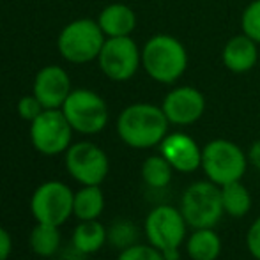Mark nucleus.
<instances>
[{
    "mask_svg": "<svg viewBox=\"0 0 260 260\" xmlns=\"http://www.w3.org/2000/svg\"><path fill=\"white\" fill-rule=\"evenodd\" d=\"M168 122L163 108L151 103H135L120 112L117 133L120 140L133 149H151L168 135Z\"/></svg>",
    "mask_w": 260,
    "mask_h": 260,
    "instance_id": "obj_1",
    "label": "nucleus"
},
{
    "mask_svg": "<svg viewBox=\"0 0 260 260\" xmlns=\"http://www.w3.org/2000/svg\"><path fill=\"white\" fill-rule=\"evenodd\" d=\"M142 68L154 82L172 85L188 69V52L174 36H152L142 48Z\"/></svg>",
    "mask_w": 260,
    "mask_h": 260,
    "instance_id": "obj_2",
    "label": "nucleus"
},
{
    "mask_svg": "<svg viewBox=\"0 0 260 260\" xmlns=\"http://www.w3.org/2000/svg\"><path fill=\"white\" fill-rule=\"evenodd\" d=\"M106 41L98 20L80 18L68 23L57 39L58 53L71 64H89L98 60Z\"/></svg>",
    "mask_w": 260,
    "mask_h": 260,
    "instance_id": "obj_3",
    "label": "nucleus"
},
{
    "mask_svg": "<svg viewBox=\"0 0 260 260\" xmlns=\"http://www.w3.org/2000/svg\"><path fill=\"white\" fill-rule=\"evenodd\" d=\"M181 212L193 229H214L225 214L221 200V186L212 181L191 184L181 199Z\"/></svg>",
    "mask_w": 260,
    "mask_h": 260,
    "instance_id": "obj_4",
    "label": "nucleus"
},
{
    "mask_svg": "<svg viewBox=\"0 0 260 260\" xmlns=\"http://www.w3.org/2000/svg\"><path fill=\"white\" fill-rule=\"evenodd\" d=\"M248 157L237 144L225 138L209 142L202 149V170L218 186L241 181L246 172Z\"/></svg>",
    "mask_w": 260,
    "mask_h": 260,
    "instance_id": "obj_5",
    "label": "nucleus"
},
{
    "mask_svg": "<svg viewBox=\"0 0 260 260\" xmlns=\"http://www.w3.org/2000/svg\"><path fill=\"white\" fill-rule=\"evenodd\" d=\"M60 110L73 131L82 135L101 133L108 124V105L100 94L89 89L71 90Z\"/></svg>",
    "mask_w": 260,
    "mask_h": 260,
    "instance_id": "obj_6",
    "label": "nucleus"
},
{
    "mask_svg": "<svg viewBox=\"0 0 260 260\" xmlns=\"http://www.w3.org/2000/svg\"><path fill=\"white\" fill-rule=\"evenodd\" d=\"M73 127L60 108L43 110L41 115L30 122V142L38 152L57 156L69 149Z\"/></svg>",
    "mask_w": 260,
    "mask_h": 260,
    "instance_id": "obj_7",
    "label": "nucleus"
},
{
    "mask_svg": "<svg viewBox=\"0 0 260 260\" xmlns=\"http://www.w3.org/2000/svg\"><path fill=\"white\" fill-rule=\"evenodd\" d=\"M98 62L106 78L113 82H127L142 66V50L131 36L106 38Z\"/></svg>",
    "mask_w": 260,
    "mask_h": 260,
    "instance_id": "obj_8",
    "label": "nucleus"
},
{
    "mask_svg": "<svg viewBox=\"0 0 260 260\" xmlns=\"http://www.w3.org/2000/svg\"><path fill=\"white\" fill-rule=\"evenodd\" d=\"M75 193L60 181H48L34 191L30 200L32 216L38 223L60 226L73 214Z\"/></svg>",
    "mask_w": 260,
    "mask_h": 260,
    "instance_id": "obj_9",
    "label": "nucleus"
},
{
    "mask_svg": "<svg viewBox=\"0 0 260 260\" xmlns=\"http://www.w3.org/2000/svg\"><path fill=\"white\" fill-rule=\"evenodd\" d=\"M66 168L83 186H100L110 170L108 156L92 142H78L66 151Z\"/></svg>",
    "mask_w": 260,
    "mask_h": 260,
    "instance_id": "obj_10",
    "label": "nucleus"
},
{
    "mask_svg": "<svg viewBox=\"0 0 260 260\" xmlns=\"http://www.w3.org/2000/svg\"><path fill=\"white\" fill-rule=\"evenodd\" d=\"M186 223L181 209L159 206L149 212L145 219V236L159 251L181 248L186 239Z\"/></svg>",
    "mask_w": 260,
    "mask_h": 260,
    "instance_id": "obj_11",
    "label": "nucleus"
},
{
    "mask_svg": "<svg viewBox=\"0 0 260 260\" xmlns=\"http://www.w3.org/2000/svg\"><path fill=\"white\" fill-rule=\"evenodd\" d=\"M168 122L175 126H189L202 119L206 112V96L197 87H175L161 103Z\"/></svg>",
    "mask_w": 260,
    "mask_h": 260,
    "instance_id": "obj_12",
    "label": "nucleus"
},
{
    "mask_svg": "<svg viewBox=\"0 0 260 260\" xmlns=\"http://www.w3.org/2000/svg\"><path fill=\"white\" fill-rule=\"evenodd\" d=\"M71 90V78L60 66H46L39 69L32 85V94L45 110L62 108Z\"/></svg>",
    "mask_w": 260,
    "mask_h": 260,
    "instance_id": "obj_13",
    "label": "nucleus"
},
{
    "mask_svg": "<svg viewBox=\"0 0 260 260\" xmlns=\"http://www.w3.org/2000/svg\"><path fill=\"white\" fill-rule=\"evenodd\" d=\"M161 156L172 165V168L182 174H191L202 167V149L186 133H172L159 144Z\"/></svg>",
    "mask_w": 260,
    "mask_h": 260,
    "instance_id": "obj_14",
    "label": "nucleus"
},
{
    "mask_svg": "<svg viewBox=\"0 0 260 260\" xmlns=\"http://www.w3.org/2000/svg\"><path fill=\"white\" fill-rule=\"evenodd\" d=\"M221 62L226 71L234 75L250 73L258 62V43H255L246 34L234 36L223 46Z\"/></svg>",
    "mask_w": 260,
    "mask_h": 260,
    "instance_id": "obj_15",
    "label": "nucleus"
},
{
    "mask_svg": "<svg viewBox=\"0 0 260 260\" xmlns=\"http://www.w3.org/2000/svg\"><path fill=\"white\" fill-rule=\"evenodd\" d=\"M101 30L106 38H126L137 28V14L126 4H110L98 16Z\"/></svg>",
    "mask_w": 260,
    "mask_h": 260,
    "instance_id": "obj_16",
    "label": "nucleus"
},
{
    "mask_svg": "<svg viewBox=\"0 0 260 260\" xmlns=\"http://www.w3.org/2000/svg\"><path fill=\"white\" fill-rule=\"evenodd\" d=\"M108 239V230L98 219H87L76 225L73 232V250H76L82 255L96 253L103 248V244Z\"/></svg>",
    "mask_w": 260,
    "mask_h": 260,
    "instance_id": "obj_17",
    "label": "nucleus"
},
{
    "mask_svg": "<svg viewBox=\"0 0 260 260\" xmlns=\"http://www.w3.org/2000/svg\"><path fill=\"white\" fill-rule=\"evenodd\" d=\"M186 250L191 260H216L221 253V239L212 229H195Z\"/></svg>",
    "mask_w": 260,
    "mask_h": 260,
    "instance_id": "obj_18",
    "label": "nucleus"
},
{
    "mask_svg": "<svg viewBox=\"0 0 260 260\" xmlns=\"http://www.w3.org/2000/svg\"><path fill=\"white\" fill-rule=\"evenodd\" d=\"M105 209V197L100 186H83L80 191L75 193L73 200V214L80 221L98 219Z\"/></svg>",
    "mask_w": 260,
    "mask_h": 260,
    "instance_id": "obj_19",
    "label": "nucleus"
},
{
    "mask_svg": "<svg viewBox=\"0 0 260 260\" xmlns=\"http://www.w3.org/2000/svg\"><path fill=\"white\" fill-rule=\"evenodd\" d=\"M221 200L225 212L232 218H243L251 209V195L241 181L221 186Z\"/></svg>",
    "mask_w": 260,
    "mask_h": 260,
    "instance_id": "obj_20",
    "label": "nucleus"
},
{
    "mask_svg": "<svg viewBox=\"0 0 260 260\" xmlns=\"http://www.w3.org/2000/svg\"><path fill=\"white\" fill-rule=\"evenodd\" d=\"M30 248L39 257H52L60 248L58 226L48 223H38L30 232Z\"/></svg>",
    "mask_w": 260,
    "mask_h": 260,
    "instance_id": "obj_21",
    "label": "nucleus"
},
{
    "mask_svg": "<svg viewBox=\"0 0 260 260\" xmlns=\"http://www.w3.org/2000/svg\"><path fill=\"white\" fill-rule=\"evenodd\" d=\"M172 165L163 156H149L142 163V179L151 188H165L172 181Z\"/></svg>",
    "mask_w": 260,
    "mask_h": 260,
    "instance_id": "obj_22",
    "label": "nucleus"
},
{
    "mask_svg": "<svg viewBox=\"0 0 260 260\" xmlns=\"http://www.w3.org/2000/svg\"><path fill=\"white\" fill-rule=\"evenodd\" d=\"M135 239H137V229L127 219H119L108 230V241L113 246L120 248V250H126V248L133 246Z\"/></svg>",
    "mask_w": 260,
    "mask_h": 260,
    "instance_id": "obj_23",
    "label": "nucleus"
},
{
    "mask_svg": "<svg viewBox=\"0 0 260 260\" xmlns=\"http://www.w3.org/2000/svg\"><path fill=\"white\" fill-rule=\"evenodd\" d=\"M241 30L260 45V0H251L241 16Z\"/></svg>",
    "mask_w": 260,
    "mask_h": 260,
    "instance_id": "obj_24",
    "label": "nucleus"
},
{
    "mask_svg": "<svg viewBox=\"0 0 260 260\" xmlns=\"http://www.w3.org/2000/svg\"><path fill=\"white\" fill-rule=\"evenodd\" d=\"M117 260H165L163 253L152 244L145 246V244H133V246L126 248L120 251Z\"/></svg>",
    "mask_w": 260,
    "mask_h": 260,
    "instance_id": "obj_25",
    "label": "nucleus"
},
{
    "mask_svg": "<svg viewBox=\"0 0 260 260\" xmlns=\"http://www.w3.org/2000/svg\"><path fill=\"white\" fill-rule=\"evenodd\" d=\"M16 110H18V115H20L21 119L27 120V122H32V120L38 119V117L41 115V112L45 108H43V105L39 103L38 98H36L34 94H30V96L20 98Z\"/></svg>",
    "mask_w": 260,
    "mask_h": 260,
    "instance_id": "obj_26",
    "label": "nucleus"
},
{
    "mask_svg": "<svg viewBox=\"0 0 260 260\" xmlns=\"http://www.w3.org/2000/svg\"><path fill=\"white\" fill-rule=\"evenodd\" d=\"M246 246H248V251L257 260H260V216L251 223L250 229H248Z\"/></svg>",
    "mask_w": 260,
    "mask_h": 260,
    "instance_id": "obj_27",
    "label": "nucleus"
},
{
    "mask_svg": "<svg viewBox=\"0 0 260 260\" xmlns=\"http://www.w3.org/2000/svg\"><path fill=\"white\" fill-rule=\"evenodd\" d=\"M11 248H13V241L6 229L0 226V260H7L11 255Z\"/></svg>",
    "mask_w": 260,
    "mask_h": 260,
    "instance_id": "obj_28",
    "label": "nucleus"
},
{
    "mask_svg": "<svg viewBox=\"0 0 260 260\" xmlns=\"http://www.w3.org/2000/svg\"><path fill=\"white\" fill-rule=\"evenodd\" d=\"M248 161H250L255 168L260 170V140L251 144L250 151H248Z\"/></svg>",
    "mask_w": 260,
    "mask_h": 260,
    "instance_id": "obj_29",
    "label": "nucleus"
},
{
    "mask_svg": "<svg viewBox=\"0 0 260 260\" xmlns=\"http://www.w3.org/2000/svg\"><path fill=\"white\" fill-rule=\"evenodd\" d=\"M161 253H163V258H165V260H179V258H181V253H179V248H175V250L161 251Z\"/></svg>",
    "mask_w": 260,
    "mask_h": 260,
    "instance_id": "obj_30",
    "label": "nucleus"
}]
</instances>
